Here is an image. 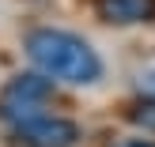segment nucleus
I'll return each instance as SVG.
<instances>
[{"instance_id": "obj_4", "label": "nucleus", "mask_w": 155, "mask_h": 147, "mask_svg": "<svg viewBox=\"0 0 155 147\" xmlns=\"http://www.w3.org/2000/svg\"><path fill=\"white\" fill-rule=\"evenodd\" d=\"M98 19L114 27H133V23H155V0H95Z\"/></svg>"}, {"instance_id": "obj_3", "label": "nucleus", "mask_w": 155, "mask_h": 147, "mask_svg": "<svg viewBox=\"0 0 155 147\" xmlns=\"http://www.w3.org/2000/svg\"><path fill=\"white\" fill-rule=\"evenodd\" d=\"M49 98H53V79L27 72V75H15L4 87L0 113H4L8 121H23V117H30V113H38V106L49 102Z\"/></svg>"}, {"instance_id": "obj_7", "label": "nucleus", "mask_w": 155, "mask_h": 147, "mask_svg": "<svg viewBox=\"0 0 155 147\" xmlns=\"http://www.w3.org/2000/svg\"><path fill=\"white\" fill-rule=\"evenodd\" d=\"M125 147H155V143H151V140H129Z\"/></svg>"}, {"instance_id": "obj_5", "label": "nucleus", "mask_w": 155, "mask_h": 147, "mask_svg": "<svg viewBox=\"0 0 155 147\" xmlns=\"http://www.w3.org/2000/svg\"><path fill=\"white\" fill-rule=\"evenodd\" d=\"M129 117L136 121V125H144L148 132H155V102H144V106H136Z\"/></svg>"}, {"instance_id": "obj_6", "label": "nucleus", "mask_w": 155, "mask_h": 147, "mask_svg": "<svg viewBox=\"0 0 155 147\" xmlns=\"http://www.w3.org/2000/svg\"><path fill=\"white\" fill-rule=\"evenodd\" d=\"M140 91H144V94H155V72L140 75Z\"/></svg>"}, {"instance_id": "obj_2", "label": "nucleus", "mask_w": 155, "mask_h": 147, "mask_svg": "<svg viewBox=\"0 0 155 147\" xmlns=\"http://www.w3.org/2000/svg\"><path fill=\"white\" fill-rule=\"evenodd\" d=\"M15 136L27 147H76L80 125L68 117H49V113H30L15 121Z\"/></svg>"}, {"instance_id": "obj_1", "label": "nucleus", "mask_w": 155, "mask_h": 147, "mask_svg": "<svg viewBox=\"0 0 155 147\" xmlns=\"http://www.w3.org/2000/svg\"><path fill=\"white\" fill-rule=\"evenodd\" d=\"M27 57L34 60V68L49 79L61 83H76L87 87L102 75V60L98 53L72 30H57V27H42L27 34Z\"/></svg>"}]
</instances>
